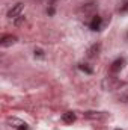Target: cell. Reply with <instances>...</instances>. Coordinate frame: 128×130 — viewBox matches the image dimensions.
<instances>
[{
    "label": "cell",
    "mask_w": 128,
    "mask_h": 130,
    "mask_svg": "<svg viewBox=\"0 0 128 130\" xmlns=\"http://www.w3.org/2000/svg\"><path fill=\"white\" fill-rule=\"evenodd\" d=\"M96 8H98V5H96V2H86V3H81V6L78 8V11L80 12H83V14H92V12H95Z\"/></svg>",
    "instance_id": "obj_1"
},
{
    "label": "cell",
    "mask_w": 128,
    "mask_h": 130,
    "mask_svg": "<svg viewBox=\"0 0 128 130\" xmlns=\"http://www.w3.org/2000/svg\"><path fill=\"white\" fill-rule=\"evenodd\" d=\"M21 11H23V3H17V5H14L9 11H8V17L12 20V18H17V17H20L21 15Z\"/></svg>",
    "instance_id": "obj_2"
},
{
    "label": "cell",
    "mask_w": 128,
    "mask_h": 130,
    "mask_svg": "<svg viewBox=\"0 0 128 130\" xmlns=\"http://www.w3.org/2000/svg\"><path fill=\"white\" fill-rule=\"evenodd\" d=\"M15 42H17V36H14V35H5L0 39V45L2 47H9V45H12Z\"/></svg>",
    "instance_id": "obj_3"
},
{
    "label": "cell",
    "mask_w": 128,
    "mask_h": 130,
    "mask_svg": "<svg viewBox=\"0 0 128 130\" xmlns=\"http://www.w3.org/2000/svg\"><path fill=\"white\" fill-rule=\"evenodd\" d=\"M124 65H125V59L121 58V59H116V61L112 64V68H110V70H112L113 73H118V71H121V70L124 68Z\"/></svg>",
    "instance_id": "obj_4"
},
{
    "label": "cell",
    "mask_w": 128,
    "mask_h": 130,
    "mask_svg": "<svg viewBox=\"0 0 128 130\" xmlns=\"http://www.w3.org/2000/svg\"><path fill=\"white\" fill-rule=\"evenodd\" d=\"M101 23H102L101 17H98V15H95V17L92 18V21H91L89 27H91L92 30H99V27H101Z\"/></svg>",
    "instance_id": "obj_5"
},
{
    "label": "cell",
    "mask_w": 128,
    "mask_h": 130,
    "mask_svg": "<svg viewBox=\"0 0 128 130\" xmlns=\"http://www.w3.org/2000/svg\"><path fill=\"white\" fill-rule=\"evenodd\" d=\"M62 121L66 123V124H72V123L75 121V113H74V112H66V113H63Z\"/></svg>",
    "instance_id": "obj_6"
},
{
    "label": "cell",
    "mask_w": 128,
    "mask_h": 130,
    "mask_svg": "<svg viewBox=\"0 0 128 130\" xmlns=\"http://www.w3.org/2000/svg\"><path fill=\"white\" fill-rule=\"evenodd\" d=\"M98 52H99V45H98V44H95V45H92V47L89 48L88 56H89V58H95L96 55H98Z\"/></svg>",
    "instance_id": "obj_7"
},
{
    "label": "cell",
    "mask_w": 128,
    "mask_h": 130,
    "mask_svg": "<svg viewBox=\"0 0 128 130\" xmlns=\"http://www.w3.org/2000/svg\"><path fill=\"white\" fill-rule=\"evenodd\" d=\"M78 68H80L81 71H84V73H88V74H91V73H92V70H91L89 67H86L84 64H80V65H78Z\"/></svg>",
    "instance_id": "obj_8"
},
{
    "label": "cell",
    "mask_w": 128,
    "mask_h": 130,
    "mask_svg": "<svg viewBox=\"0 0 128 130\" xmlns=\"http://www.w3.org/2000/svg\"><path fill=\"white\" fill-rule=\"evenodd\" d=\"M23 21H24V17H23V15H20V17H17V20H15V24H17V26H20Z\"/></svg>",
    "instance_id": "obj_9"
},
{
    "label": "cell",
    "mask_w": 128,
    "mask_h": 130,
    "mask_svg": "<svg viewBox=\"0 0 128 130\" xmlns=\"http://www.w3.org/2000/svg\"><path fill=\"white\" fill-rule=\"evenodd\" d=\"M121 12H128V2L127 3H124V6L121 8Z\"/></svg>",
    "instance_id": "obj_10"
},
{
    "label": "cell",
    "mask_w": 128,
    "mask_h": 130,
    "mask_svg": "<svg viewBox=\"0 0 128 130\" xmlns=\"http://www.w3.org/2000/svg\"><path fill=\"white\" fill-rule=\"evenodd\" d=\"M17 130H27V126H26V124H21V126H20Z\"/></svg>",
    "instance_id": "obj_11"
},
{
    "label": "cell",
    "mask_w": 128,
    "mask_h": 130,
    "mask_svg": "<svg viewBox=\"0 0 128 130\" xmlns=\"http://www.w3.org/2000/svg\"><path fill=\"white\" fill-rule=\"evenodd\" d=\"M42 56V50H35V56Z\"/></svg>",
    "instance_id": "obj_12"
},
{
    "label": "cell",
    "mask_w": 128,
    "mask_h": 130,
    "mask_svg": "<svg viewBox=\"0 0 128 130\" xmlns=\"http://www.w3.org/2000/svg\"><path fill=\"white\" fill-rule=\"evenodd\" d=\"M122 100H124L125 103H128V94H127V95H124V97H122Z\"/></svg>",
    "instance_id": "obj_13"
},
{
    "label": "cell",
    "mask_w": 128,
    "mask_h": 130,
    "mask_svg": "<svg viewBox=\"0 0 128 130\" xmlns=\"http://www.w3.org/2000/svg\"><path fill=\"white\" fill-rule=\"evenodd\" d=\"M116 130H119V129H116Z\"/></svg>",
    "instance_id": "obj_14"
}]
</instances>
